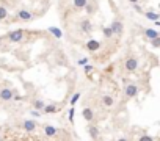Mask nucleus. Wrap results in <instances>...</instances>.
Returning a JSON list of instances; mask_svg holds the SVG:
<instances>
[{
	"mask_svg": "<svg viewBox=\"0 0 160 141\" xmlns=\"http://www.w3.org/2000/svg\"><path fill=\"white\" fill-rule=\"evenodd\" d=\"M151 44H152V47L158 49V47H160V36H158V38H155V39H152V41H151Z\"/></svg>",
	"mask_w": 160,
	"mask_h": 141,
	"instance_id": "nucleus-27",
	"label": "nucleus"
},
{
	"mask_svg": "<svg viewBox=\"0 0 160 141\" xmlns=\"http://www.w3.org/2000/svg\"><path fill=\"white\" fill-rule=\"evenodd\" d=\"M0 141H3V138H2V135H0Z\"/></svg>",
	"mask_w": 160,
	"mask_h": 141,
	"instance_id": "nucleus-34",
	"label": "nucleus"
},
{
	"mask_svg": "<svg viewBox=\"0 0 160 141\" xmlns=\"http://www.w3.org/2000/svg\"><path fill=\"white\" fill-rule=\"evenodd\" d=\"M5 17H8V10L5 6H0V21H3Z\"/></svg>",
	"mask_w": 160,
	"mask_h": 141,
	"instance_id": "nucleus-23",
	"label": "nucleus"
},
{
	"mask_svg": "<svg viewBox=\"0 0 160 141\" xmlns=\"http://www.w3.org/2000/svg\"><path fill=\"white\" fill-rule=\"evenodd\" d=\"M14 93H17V91H16V90H11V88H2V90H0V101L11 102Z\"/></svg>",
	"mask_w": 160,
	"mask_h": 141,
	"instance_id": "nucleus-3",
	"label": "nucleus"
},
{
	"mask_svg": "<svg viewBox=\"0 0 160 141\" xmlns=\"http://www.w3.org/2000/svg\"><path fill=\"white\" fill-rule=\"evenodd\" d=\"M138 58H135V56H130V58H127L124 61V69L127 70V72H135V70L138 69Z\"/></svg>",
	"mask_w": 160,
	"mask_h": 141,
	"instance_id": "nucleus-2",
	"label": "nucleus"
},
{
	"mask_svg": "<svg viewBox=\"0 0 160 141\" xmlns=\"http://www.w3.org/2000/svg\"><path fill=\"white\" fill-rule=\"evenodd\" d=\"M80 30H82L85 35H90L93 32V24L90 19H82L80 21Z\"/></svg>",
	"mask_w": 160,
	"mask_h": 141,
	"instance_id": "nucleus-8",
	"label": "nucleus"
},
{
	"mask_svg": "<svg viewBox=\"0 0 160 141\" xmlns=\"http://www.w3.org/2000/svg\"><path fill=\"white\" fill-rule=\"evenodd\" d=\"M110 28H112V32H113V35H123V32H124V25H123V22L121 21H113L112 24H110Z\"/></svg>",
	"mask_w": 160,
	"mask_h": 141,
	"instance_id": "nucleus-6",
	"label": "nucleus"
},
{
	"mask_svg": "<svg viewBox=\"0 0 160 141\" xmlns=\"http://www.w3.org/2000/svg\"><path fill=\"white\" fill-rule=\"evenodd\" d=\"M144 36H146V39H148V41H152V39L158 38L160 35H158L157 30H154V28H146V30H144Z\"/></svg>",
	"mask_w": 160,
	"mask_h": 141,
	"instance_id": "nucleus-12",
	"label": "nucleus"
},
{
	"mask_svg": "<svg viewBox=\"0 0 160 141\" xmlns=\"http://www.w3.org/2000/svg\"><path fill=\"white\" fill-rule=\"evenodd\" d=\"M82 118H83L86 122H91L93 119H94V111H93V108L83 107V110H82Z\"/></svg>",
	"mask_w": 160,
	"mask_h": 141,
	"instance_id": "nucleus-9",
	"label": "nucleus"
},
{
	"mask_svg": "<svg viewBox=\"0 0 160 141\" xmlns=\"http://www.w3.org/2000/svg\"><path fill=\"white\" fill-rule=\"evenodd\" d=\"M85 11H86L88 14H93V11H94V3H93V5H91V3H86V5H85Z\"/></svg>",
	"mask_w": 160,
	"mask_h": 141,
	"instance_id": "nucleus-24",
	"label": "nucleus"
},
{
	"mask_svg": "<svg viewBox=\"0 0 160 141\" xmlns=\"http://www.w3.org/2000/svg\"><path fill=\"white\" fill-rule=\"evenodd\" d=\"M132 6H133V10H135L137 13H143V8H141L138 3H132Z\"/></svg>",
	"mask_w": 160,
	"mask_h": 141,
	"instance_id": "nucleus-28",
	"label": "nucleus"
},
{
	"mask_svg": "<svg viewBox=\"0 0 160 141\" xmlns=\"http://www.w3.org/2000/svg\"><path fill=\"white\" fill-rule=\"evenodd\" d=\"M43 129H44V133H46V136H47V138H53V136H55V135L58 133V130H57L53 125H50V124L44 125Z\"/></svg>",
	"mask_w": 160,
	"mask_h": 141,
	"instance_id": "nucleus-11",
	"label": "nucleus"
},
{
	"mask_svg": "<svg viewBox=\"0 0 160 141\" xmlns=\"http://www.w3.org/2000/svg\"><path fill=\"white\" fill-rule=\"evenodd\" d=\"M86 3H88V0H72V5H74L75 10H82V8H85Z\"/></svg>",
	"mask_w": 160,
	"mask_h": 141,
	"instance_id": "nucleus-17",
	"label": "nucleus"
},
{
	"mask_svg": "<svg viewBox=\"0 0 160 141\" xmlns=\"http://www.w3.org/2000/svg\"><path fill=\"white\" fill-rule=\"evenodd\" d=\"M80 96H82V93H75L72 97H71V101H69V104H71V107H74L77 102H78V99H80Z\"/></svg>",
	"mask_w": 160,
	"mask_h": 141,
	"instance_id": "nucleus-21",
	"label": "nucleus"
},
{
	"mask_svg": "<svg viewBox=\"0 0 160 141\" xmlns=\"http://www.w3.org/2000/svg\"><path fill=\"white\" fill-rule=\"evenodd\" d=\"M138 93H140V88L137 86L135 83H129V85L124 86V96L127 99H135L138 96Z\"/></svg>",
	"mask_w": 160,
	"mask_h": 141,
	"instance_id": "nucleus-1",
	"label": "nucleus"
},
{
	"mask_svg": "<svg viewBox=\"0 0 160 141\" xmlns=\"http://www.w3.org/2000/svg\"><path fill=\"white\" fill-rule=\"evenodd\" d=\"M17 17H19L21 21H24V22H29V21L33 19V14H32L29 10H19V11H17Z\"/></svg>",
	"mask_w": 160,
	"mask_h": 141,
	"instance_id": "nucleus-10",
	"label": "nucleus"
},
{
	"mask_svg": "<svg viewBox=\"0 0 160 141\" xmlns=\"http://www.w3.org/2000/svg\"><path fill=\"white\" fill-rule=\"evenodd\" d=\"M102 35H104V38H107V39L112 38V36H113L112 28H110V27H104V28H102Z\"/></svg>",
	"mask_w": 160,
	"mask_h": 141,
	"instance_id": "nucleus-20",
	"label": "nucleus"
},
{
	"mask_svg": "<svg viewBox=\"0 0 160 141\" xmlns=\"http://www.w3.org/2000/svg\"><path fill=\"white\" fill-rule=\"evenodd\" d=\"M49 33H50V35H53V38H57V39L63 38V32L60 30L58 27H49Z\"/></svg>",
	"mask_w": 160,
	"mask_h": 141,
	"instance_id": "nucleus-15",
	"label": "nucleus"
},
{
	"mask_svg": "<svg viewBox=\"0 0 160 141\" xmlns=\"http://www.w3.org/2000/svg\"><path fill=\"white\" fill-rule=\"evenodd\" d=\"M83 70H85L86 74H90L91 70H93V66H91V64H85V66H83Z\"/></svg>",
	"mask_w": 160,
	"mask_h": 141,
	"instance_id": "nucleus-29",
	"label": "nucleus"
},
{
	"mask_svg": "<svg viewBox=\"0 0 160 141\" xmlns=\"http://www.w3.org/2000/svg\"><path fill=\"white\" fill-rule=\"evenodd\" d=\"M38 122L35 121V119H25L24 122H22V129L25 130V132H35L36 129H38Z\"/></svg>",
	"mask_w": 160,
	"mask_h": 141,
	"instance_id": "nucleus-5",
	"label": "nucleus"
},
{
	"mask_svg": "<svg viewBox=\"0 0 160 141\" xmlns=\"http://www.w3.org/2000/svg\"><path fill=\"white\" fill-rule=\"evenodd\" d=\"M85 47H86V50L88 52H97L99 49H101V42L97 41V39H88L86 41V44H85Z\"/></svg>",
	"mask_w": 160,
	"mask_h": 141,
	"instance_id": "nucleus-7",
	"label": "nucleus"
},
{
	"mask_svg": "<svg viewBox=\"0 0 160 141\" xmlns=\"http://www.w3.org/2000/svg\"><path fill=\"white\" fill-rule=\"evenodd\" d=\"M74 116H75V108H74V107H71V108H69V111H68V119H69V122H71V124H74Z\"/></svg>",
	"mask_w": 160,
	"mask_h": 141,
	"instance_id": "nucleus-22",
	"label": "nucleus"
},
{
	"mask_svg": "<svg viewBox=\"0 0 160 141\" xmlns=\"http://www.w3.org/2000/svg\"><path fill=\"white\" fill-rule=\"evenodd\" d=\"M138 141H154V138H152V136H149V135H146V133H144V135H141V136L138 138Z\"/></svg>",
	"mask_w": 160,
	"mask_h": 141,
	"instance_id": "nucleus-25",
	"label": "nucleus"
},
{
	"mask_svg": "<svg viewBox=\"0 0 160 141\" xmlns=\"http://www.w3.org/2000/svg\"><path fill=\"white\" fill-rule=\"evenodd\" d=\"M102 104H104L107 108H112V107L115 105V99H113L112 96H109V94H105V96H102Z\"/></svg>",
	"mask_w": 160,
	"mask_h": 141,
	"instance_id": "nucleus-13",
	"label": "nucleus"
},
{
	"mask_svg": "<svg viewBox=\"0 0 160 141\" xmlns=\"http://www.w3.org/2000/svg\"><path fill=\"white\" fill-rule=\"evenodd\" d=\"M88 133H90V136L93 138V139H97L99 138V129H97V125H90L88 127Z\"/></svg>",
	"mask_w": 160,
	"mask_h": 141,
	"instance_id": "nucleus-14",
	"label": "nucleus"
},
{
	"mask_svg": "<svg viewBox=\"0 0 160 141\" xmlns=\"http://www.w3.org/2000/svg\"><path fill=\"white\" fill-rule=\"evenodd\" d=\"M143 14H144V17L149 19V21H158V17H160V14L155 13V11H146Z\"/></svg>",
	"mask_w": 160,
	"mask_h": 141,
	"instance_id": "nucleus-16",
	"label": "nucleus"
},
{
	"mask_svg": "<svg viewBox=\"0 0 160 141\" xmlns=\"http://www.w3.org/2000/svg\"><path fill=\"white\" fill-rule=\"evenodd\" d=\"M129 2H130V3H138L140 0H129Z\"/></svg>",
	"mask_w": 160,
	"mask_h": 141,
	"instance_id": "nucleus-32",
	"label": "nucleus"
},
{
	"mask_svg": "<svg viewBox=\"0 0 160 141\" xmlns=\"http://www.w3.org/2000/svg\"><path fill=\"white\" fill-rule=\"evenodd\" d=\"M24 35H25V32L19 28V30H13V32H10L8 36H6V39H8L10 42H19V41H22Z\"/></svg>",
	"mask_w": 160,
	"mask_h": 141,
	"instance_id": "nucleus-4",
	"label": "nucleus"
},
{
	"mask_svg": "<svg viewBox=\"0 0 160 141\" xmlns=\"http://www.w3.org/2000/svg\"><path fill=\"white\" fill-rule=\"evenodd\" d=\"M116 141H129V138H126V136H121V138H118Z\"/></svg>",
	"mask_w": 160,
	"mask_h": 141,
	"instance_id": "nucleus-31",
	"label": "nucleus"
},
{
	"mask_svg": "<svg viewBox=\"0 0 160 141\" xmlns=\"http://www.w3.org/2000/svg\"><path fill=\"white\" fill-rule=\"evenodd\" d=\"M57 110H58V107H57V104H50V105H44V108H43V111H44V113H57Z\"/></svg>",
	"mask_w": 160,
	"mask_h": 141,
	"instance_id": "nucleus-18",
	"label": "nucleus"
},
{
	"mask_svg": "<svg viewBox=\"0 0 160 141\" xmlns=\"http://www.w3.org/2000/svg\"><path fill=\"white\" fill-rule=\"evenodd\" d=\"M41 115H43V113H39L38 110H33V111H32V116H33V118H39Z\"/></svg>",
	"mask_w": 160,
	"mask_h": 141,
	"instance_id": "nucleus-30",
	"label": "nucleus"
},
{
	"mask_svg": "<svg viewBox=\"0 0 160 141\" xmlns=\"http://www.w3.org/2000/svg\"><path fill=\"white\" fill-rule=\"evenodd\" d=\"M77 64H78V66H85V64H88V58H86V56H82V58H78Z\"/></svg>",
	"mask_w": 160,
	"mask_h": 141,
	"instance_id": "nucleus-26",
	"label": "nucleus"
},
{
	"mask_svg": "<svg viewBox=\"0 0 160 141\" xmlns=\"http://www.w3.org/2000/svg\"><path fill=\"white\" fill-rule=\"evenodd\" d=\"M2 39H3V38H2V36H0V46H2Z\"/></svg>",
	"mask_w": 160,
	"mask_h": 141,
	"instance_id": "nucleus-33",
	"label": "nucleus"
},
{
	"mask_svg": "<svg viewBox=\"0 0 160 141\" xmlns=\"http://www.w3.org/2000/svg\"><path fill=\"white\" fill-rule=\"evenodd\" d=\"M44 105H46V104L41 101V99H36V101H33V108H35V110H38V111H39V110H43V108H44Z\"/></svg>",
	"mask_w": 160,
	"mask_h": 141,
	"instance_id": "nucleus-19",
	"label": "nucleus"
}]
</instances>
